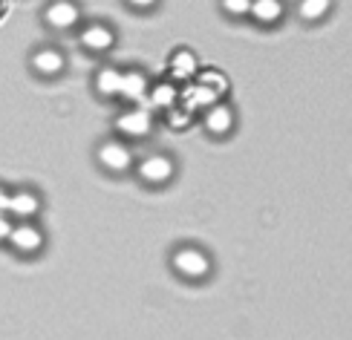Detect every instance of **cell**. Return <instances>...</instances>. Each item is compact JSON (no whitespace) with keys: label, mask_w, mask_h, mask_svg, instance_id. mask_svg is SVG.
<instances>
[{"label":"cell","mask_w":352,"mask_h":340,"mask_svg":"<svg viewBox=\"0 0 352 340\" xmlns=\"http://www.w3.org/2000/svg\"><path fill=\"white\" fill-rule=\"evenodd\" d=\"M43 211V199L38 190L32 188H18V190H12V196H9V216L14 219V223H35L38 214Z\"/></svg>","instance_id":"8992f818"},{"label":"cell","mask_w":352,"mask_h":340,"mask_svg":"<svg viewBox=\"0 0 352 340\" xmlns=\"http://www.w3.org/2000/svg\"><path fill=\"white\" fill-rule=\"evenodd\" d=\"M190 122H194V113H188L185 107H170L168 113H165V124L170 127V130H188L190 127Z\"/></svg>","instance_id":"d6986e66"},{"label":"cell","mask_w":352,"mask_h":340,"mask_svg":"<svg viewBox=\"0 0 352 340\" xmlns=\"http://www.w3.org/2000/svg\"><path fill=\"white\" fill-rule=\"evenodd\" d=\"M156 3L159 0H124V6L136 9V12H151V9H156Z\"/></svg>","instance_id":"7402d4cb"},{"label":"cell","mask_w":352,"mask_h":340,"mask_svg":"<svg viewBox=\"0 0 352 340\" xmlns=\"http://www.w3.org/2000/svg\"><path fill=\"white\" fill-rule=\"evenodd\" d=\"M43 21H47L58 32H67V29H76L81 23V9L76 0H52V3L43 9Z\"/></svg>","instance_id":"52a82bcc"},{"label":"cell","mask_w":352,"mask_h":340,"mask_svg":"<svg viewBox=\"0 0 352 340\" xmlns=\"http://www.w3.org/2000/svg\"><path fill=\"white\" fill-rule=\"evenodd\" d=\"M122 72H124V69H119V67H101V69L96 72V81H93L96 93H98L101 98H119Z\"/></svg>","instance_id":"2e32d148"},{"label":"cell","mask_w":352,"mask_h":340,"mask_svg":"<svg viewBox=\"0 0 352 340\" xmlns=\"http://www.w3.org/2000/svg\"><path fill=\"white\" fill-rule=\"evenodd\" d=\"M148 90H151V81L142 69H124L122 72V90L119 98L124 101L127 107H142V101H148Z\"/></svg>","instance_id":"30bf717a"},{"label":"cell","mask_w":352,"mask_h":340,"mask_svg":"<svg viewBox=\"0 0 352 340\" xmlns=\"http://www.w3.org/2000/svg\"><path fill=\"white\" fill-rule=\"evenodd\" d=\"M217 101H223V98L197 81L185 84V90H179V107H185L188 113H205L211 104H217Z\"/></svg>","instance_id":"4fadbf2b"},{"label":"cell","mask_w":352,"mask_h":340,"mask_svg":"<svg viewBox=\"0 0 352 340\" xmlns=\"http://www.w3.org/2000/svg\"><path fill=\"white\" fill-rule=\"evenodd\" d=\"M219 6H223V12L231 14V18H248L252 0H219Z\"/></svg>","instance_id":"ffe728a7"},{"label":"cell","mask_w":352,"mask_h":340,"mask_svg":"<svg viewBox=\"0 0 352 340\" xmlns=\"http://www.w3.org/2000/svg\"><path fill=\"white\" fill-rule=\"evenodd\" d=\"M78 43L87 49V52H96V55H101V52H110L113 47H116V32L107 26V23H101V21H96V23H87V26H81V32H78Z\"/></svg>","instance_id":"9c48e42d"},{"label":"cell","mask_w":352,"mask_h":340,"mask_svg":"<svg viewBox=\"0 0 352 340\" xmlns=\"http://www.w3.org/2000/svg\"><path fill=\"white\" fill-rule=\"evenodd\" d=\"M170 269L173 274H179L188 283H202L208 280L211 271H214V262H211V254L199 245H179L170 251Z\"/></svg>","instance_id":"6da1fadb"},{"label":"cell","mask_w":352,"mask_h":340,"mask_svg":"<svg viewBox=\"0 0 352 340\" xmlns=\"http://www.w3.org/2000/svg\"><path fill=\"white\" fill-rule=\"evenodd\" d=\"M96 161H98V168L104 173H110V176H124V173L133 170V165H136L130 144H124L119 139L101 141L98 150H96Z\"/></svg>","instance_id":"7a4b0ae2"},{"label":"cell","mask_w":352,"mask_h":340,"mask_svg":"<svg viewBox=\"0 0 352 340\" xmlns=\"http://www.w3.org/2000/svg\"><path fill=\"white\" fill-rule=\"evenodd\" d=\"M252 18L263 26H274V23H280L283 21V14H286V3L283 0H252Z\"/></svg>","instance_id":"9a60e30c"},{"label":"cell","mask_w":352,"mask_h":340,"mask_svg":"<svg viewBox=\"0 0 352 340\" xmlns=\"http://www.w3.org/2000/svg\"><path fill=\"white\" fill-rule=\"evenodd\" d=\"M14 228V219L9 214H0V245H6L9 242V234Z\"/></svg>","instance_id":"44dd1931"},{"label":"cell","mask_w":352,"mask_h":340,"mask_svg":"<svg viewBox=\"0 0 352 340\" xmlns=\"http://www.w3.org/2000/svg\"><path fill=\"white\" fill-rule=\"evenodd\" d=\"M32 69H35V76H41V78H58L64 72V67H67V58H64V52L61 49H55V47H41V49H35V55H32Z\"/></svg>","instance_id":"7c38bea8"},{"label":"cell","mask_w":352,"mask_h":340,"mask_svg":"<svg viewBox=\"0 0 352 340\" xmlns=\"http://www.w3.org/2000/svg\"><path fill=\"white\" fill-rule=\"evenodd\" d=\"M197 72H199V61H197V55L190 52V49H185V47H179V49H173V55L168 58V76H170V81L176 84H190L197 78Z\"/></svg>","instance_id":"8fae6325"},{"label":"cell","mask_w":352,"mask_h":340,"mask_svg":"<svg viewBox=\"0 0 352 340\" xmlns=\"http://www.w3.org/2000/svg\"><path fill=\"white\" fill-rule=\"evenodd\" d=\"M202 127L211 133V136H228V133L237 127V113L228 101H217L208 110L202 113Z\"/></svg>","instance_id":"ba28073f"},{"label":"cell","mask_w":352,"mask_h":340,"mask_svg":"<svg viewBox=\"0 0 352 340\" xmlns=\"http://www.w3.org/2000/svg\"><path fill=\"white\" fill-rule=\"evenodd\" d=\"M133 170H136V176H139L144 185L162 188V185H168L173 176H176V161L168 153H151V156L139 159L136 165H133Z\"/></svg>","instance_id":"3957f363"},{"label":"cell","mask_w":352,"mask_h":340,"mask_svg":"<svg viewBox=\"0 0 352 340\" xmlns=\"http://www.w3.org/2000/svg\"><path fill=\"white\" fill-rule=\"evenodd\" d=\"M6 245L18 257H35L43 251V245H47V234H43V228L35 223H14Z\"/></svg>","instance_id":"277c9868"},{"label":"cell","mask_w":352,"mask_h":340,"mask_svg":"<svg viewBox=\"0 0 352 340\" xmlns=\"http://www.w3.org/2000/svg\"><path fill=\"white\" fill-rule=\"evenodd\" d=\"M151 130H153V113L148 107H127L116 118V133H119L122 139H130V141L148 139Z\"/></svg>","instance_id":"5b68a950"},{"label":"cell","mask_w":352,"mask_h":340,"mask_svg":"<svg viewBox=\"0 0 352 340\" xmlns=\"http://www.w3.org/2000/svg\"><path fill=\"white\" fill-rule=\"evenodd\" d=\"M298 12H300V18L306 23H318L332 12V0H300Z\"/></svg>","instance_id":"e0dca14e"},{"label":"cell","mask_w":352,"mask_h":340,"mask_svg":"<svg viewBox=\"0 0 352 340\" xmlns=\"http://www.w3.org/2000/svg\"><path fill=\"white\" fill-rule=\"evenodd\" d=\"M148 104H151V110L168 113L170 107L179 104V87H176L170 78H168V81L151 84V90H148Z\"/></svg>","instance_id":"5bb4252c"},{"label":"cell","mask_w":352,"mask_h":340,"mask_svg":"<svg viewBox=\"0 0 352 340\" xmlns=\"http://www.w3.org/2000/svg\"><path fill=\"white\" fill-rule=\"evenodd\" d=\"M194 81L202 84V87H208V90L217 93L219 98L228 93V78L223 76V72H217V69H202V72H197V78H194Z\"/></svg>","instance_id":"ac0fdd59"},{"label":"cell","mask_w":352,"mask_h":340,"mask_svg":"<svg viewBox=\"0 0 352 340\" xmlns=\"http://www.w3.org/2000/svg\"><path fill=\"white\" fill-rule=\"evenodd\" d=\"M9 196H12V190L6 185H0V214L9 211Z\"/></svg>","instance_id":"603a6c76"}]
</instances>
